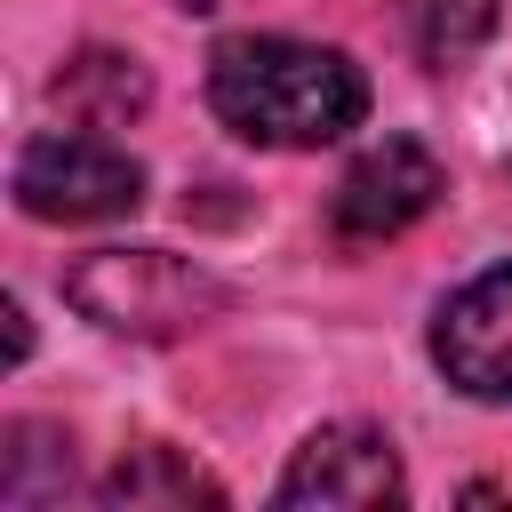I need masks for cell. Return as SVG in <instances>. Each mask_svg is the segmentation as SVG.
<instances>
[{
	"label": "cell",
	"instance_id": "1",
	"mask_svg": "<svg viewBox=\"0 0 512 512\" xmlns=\"http://www.w3.org/2000/svg\"><path fill=\"white\" fill-rule=\"evenodd\" d=\"M208 104L248 144L320 152L368 120V80L344 48L288 40V32H240L208 56Z\"/></svg>",
	"mask_w": 512,
	"mask_h": 512
},
{
	"label": "cell",
	"instance_id": "2",
	"mask_svg": "<svg viewBox=\"0 0 512 512\" xmlns=\"http://www.w3.org/2000/svg\"><path fill=\"white\" fill-rule=\"evenodd\" d=\"M64 296H72L96 328L136 336V344L192 336V328H208V320L232 304V288H224L208 264L168 256V248H96V256H80V264L64 272Z\"/></svg>",
	"mask_w": 512,
	"mask_h": 512
},
{
	"label": "cell",
	"instance_id": "3",
	"mask_svg": "<svg viewBox=\"0 0 512 512\" xmlns=\"http://www.w3.org/2000/svg\"><path fill=\"white\" fill-rule=\"evenodd\" d=\"M136 200H144L136 152L96 128H40L16 152V208L40 224H112L136 216Z\"/></svg>",
	"mask_w": 512,
	"mask_h": 512
},
{
	"label": "cell",
	"instance_id": "4",
	"mask_svg": "<svg viewBox=\"0 0 512 512\" xmlns=\"http://www.w3.org/2000/svg\"><path fill=\"white\" fill-rule=\"evenodd\" d=\"M440 192H448L440 160H432L416 136H384V144H368V152L344 168V184H336V200H328V224H336L344 240L376 248V240H400L416 216H432Z\"/></svg>",
	"mask_w": 512,
	"mask_h": 512
},
{
	"label": "cell",
	"instance_id": "5",
	"mask_svg": "<svg viewBox=\"0 0 512 512\" xmlns=\"http://www.w3.org/2000/svg\"><path fill=\"white\" fill-rule=\"evenodd\" d=\"M432 360L464 400H512V264L464 280L432 320Z\"/></svg>",
	"mask_w": 512,
	"mask_h": 512
},
{
	"label": "cell",
	"instance_id": "6",
	"mask_svg": "<svg viewBox=\"0 0 512 512\" xmlns=\"http://www.w3.org/2000/svg\"><path fill=\"white\" fill-rule=\"evenodd\" d=\"M408 480H400V456L384 432L368 424H328L296 448V464L280 472L272 504H328V512H376V504H400Z\"/></svg>",
	"mask_w": 512,
	"mask_h": 512
},
{
	"label": "cell",
	"instance_id": "7",
	"mask_svg": "<svg viewBox=\"0 0 512 512\" xmlns=\"http://www.w3.org/2000/svg\"><path fill=\"white\" fill-rule=\"evenodd\" d=\"M96 496H104L112 512H160V504L184 512V504H224V488H216L192 456H176V448H160V440H152V448H128V456L104 472Z\"/></svg>",
	"mask_w": 512,
	"mask_h": 512
},
{
	"label": "cell",
	"instance_id": "8",
	"mask_svg": "<svg viewBox=\"0 0 512 512\" xmlns=\"http://www.w3.org/2000/svg\"><path fill=\"white\" fill-rule=\"evenodd\" d=\"M144 72H136V56H112V48H88V56H72L64 64V80H56V104H72V112H88V128H120V120H136L144 112Z\"/></svg>",
	"mask_w": 512,
	"mask_h": 512
},
{
	"label": "cell",
	"instance_id": "9",
	"mask_svg": "<svg viewBox=\"0 0 512 512\" xmlns=\"http://www.w3.org/2000/svg\"><path fill=\"white\" fill-rule=\"evenodd\" d=\"M496 8H504V0H400L408 40H416V56H424L432 72L472 64V56L488 48V32H496Z\"/></svg>",
	"mask_w": 512,
	"mask_h": 512
},
{
	"label": "cell",
	"instance_id": "10",
	"mask_svg": "<svg viewBox=\"0 0 512 512\" xmlns=\"http://www.w3.org/2000/svg\"><path fill=\"white\" fill-rule=\"evenodd\" d=\"M72 480V448L48 432V424H8V448H0V496L8 504H40Z\"/></svg>",
	"mask_w": 512,
	"mask_h": 512
},
{
	"label": "cell",
	"instance_id": "11",
	"mask_svg": "<svg viewBox=\"0 0 512 512\" xmlns=\"http://www.w3.org/2000/svg\"><path fill=\"white\" fill-rule=\"evenodd\" d=\"M8 352H16V360L32 352V328H24V304H8Z\"/></svg>",
	"mask_w": 512,
	"mask_h": 512
},
{
	"label": "cell",
	"instance_id": "12",
	"mask_svg": "<svg viewBox=\"0 0 512 512\" xmlns=\"http://www.w3.org/2000/svg\"><path fill=\"white\" fill-rule=\"evenodd\" d=\"M176 8H192V16H200V8H216V0H176Z\"/></svg>",
	"mask_w": 512,
	"mask_h": 512
}]
</instances>
